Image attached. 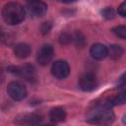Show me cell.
<instances>
[{"label":"cell","mask_w":126,"mask_h":126,"mask_svg":"<svg viewBox=\"0 0 126 126\" xmlns=\"http://www.w3.org/2000/svg\"><path fill=\"white\" fill-rule=\"evenodd\" d=\"M87 121L93 124H110L114 121L115 115L110 109L108 102H103L93 107L87 114Z\"/></svg>","instance_id":"cell-1"},{"label":"cell","mask_w":126,"mask_h":126,"mask_svg":"<svg viewBox=\"0 0 126 126\" xmlns=\"http://www.w3.org/2000/svg\"><path fill=\"white\" fill-rule=\"evenodd\" d=\"M26 12L24 7L16 2L7 3L2 9V18L8 25L14 26L22 23L25 19Z\"/></svg>","instance_id":"cell-2"},{"label":"cell","mask_w":126,"mask_h":126,"mask_svg":"<svg viewBox=\"0 0 126 126\" xmlns=\"http://www.w3.org/2000/svg\"><path fill=\"white\" fill-rule=\"evenodd\" d=\"M8 70L9 72L20 76L30 83H33L36 81V72L32 64L26 63L22 66H11L8 68Z\"/></svg>","instance_id":"cell-3"},{"label":"cell","mask_w":126,"mask_h":126,"mask_svg":"<svg viewBox=\"0 0 126 126\" xmlns=\"http://www.w3.org/2000/svg\"><path fill=\"white\" fill-rule=\"evenodd\" d=\"M7 93L12 99L17 100V101L25 99L28 94V92H27V89L25 88V86L22 83L17 82V81H13L8 84Z\"/></svg>","instance_id":"cell-4"},{"label":"cell","mask_w":126,"mask_h":126,"mask_svg":"<svg viewBox=\"0 0 126 126\" xmlns=\"http://www.w3.org/2000/svg\"><path fill=\"white\" fill-rule=\"evenodd\" d=\"M79 87L84 92H92L97 87V80L94 73L88 72L83 74L79 79Z\"/></svg>","instance_id":"cell-5"},{"label":"cell","mask_w":126,"mask_h":126,"mask_svg":"<svg viewBox=\"0 0 126 126\" xmlns=\"http://www.w3.org/2000/svg\"><path fill=\"white\" fill-rule=\"evenodd\" d=\"M51 73L56 79H65L70 73L69 64L65 60H57L51 66Z\"/></svg>","instance_id":"cell-6"},{"label":"cell","mask_w":126,"mask_h":126,"mask_svg":"<svg viewBox=\"0 0 126 126\" xmlns=\"http://www.w3.org/2000/svg\"><path fill=\"white\" fill-rule=\"evenodd\" d=\"M53 53H54V51H53L52 45H50V44L42 45L38 49L37 55H36V60H37L38 64L41 66H46L52 60Z\"/></svg>","instance_id":"cell-7"},{"label":"cell","mask_w":126,"mask_h":126,"mask_svg":"<svg viewBox=\"0 0 126 126\" xmlns=\"http://www.w3.org/2000/svg\"><path fill=\"white\" fill-rule=\"evenodd\" d=\"M27 9L31 16L34 18H39L44 16L45 13L47 12V5L40 0L32 1V2H29Z\"/></svg>","instance_id":"cell-8"},{"label":"cell","mask_w":126,"mask_h":126,"mask_svg":"<svg viewBox=\"0 0 126 126\" xmlns=\"http://www.w3.org/2000/svg\"><path fill=\"white\" fill-rule=\"evenodd\" d=\"M42 118L40 115L35 113H25L18 115L15 118V123L20 125H36L41 122Z\"/></svg>","instance_id":"cell-9"},{"label":"cell","mask_w":126,"mask_h":126,"mask_svg":"<svg viewBox=\"0 0 126 126\" xmlns=\"http://www.w3.org/2000/svg\"><path fill=\"white\" fill-rule=\"evenodd\" d=\"M90 54L95 60H102L107 56V47L101 43H94L90 49Z\"/></svg>","instance_id":"cell-10"},{"label":"cell","mask_w":126,"mask_h":126,"mask_svg":"<svg viewBox=\"0 0 126 126\" xmlns=\"http://www.w3.org/2000/svg\"><path fill=\"white\" fill-rule=\"evenodd\" d=\"M49 118L54 123L63 122L66 119V111L63 107H60V106L52 107L49 111Z\"/></svg>","instance_id":"cell-11"},{"label":"cell","mask_w":126,"mask_h":126,"mask_svg":"<svg viewBox=\"0 0 126 126\" xmlns=\"http://www.w3.org/2000/svg\"><path fill=\"white\" fill-rule=\"evenodd\" d=\"M31 51H32L31 46L26 42H20V43L16 44V46L14 47V53H15L16 57H18L20 59L27 58L31 54Z\"/></svg>","instance_id":"cell-12"},{"label":"cell","mask_w":126,"mask_h":126,"mask_svg":"<svg viewBox=\"0 0 126 126\" xmlns=\"http://www.w3.org/2000/svg\"><path fill=\"white\" fill-rule=\"evenodd\" d=\"M122 54H123V48L118 44H111L109 48H107V56H109L113 60L120 58Z\"/></svg>","instance_id":"cell-13"},{"label":"cell","mask_w":126,"mask_h":126,"mask_svg":"<svg viewBox=\"0 0 126 126\" xmlns=\"http://www.w3.org/2000/svg\"><path fill=\"white\" fill-rule=\"evenodd\" d=\"M126 101V95H125V93H121L117 95H115L114 97L110 98L107 100L108 104L110 106L112 105H120V104H124Z\"/></svg>","instance_id":"cell-14"},{"label":"cell","mask_w":126,"mask_h":126,"mask_svg":"<svg viewBox=\"0 0 126 126\" xmlns=\"http://www.w3.org/2000/svg\"><path fill=\"white\" fill-rule=\"evenodd\" d=\"M112 32L116 35V36H118V37H120V38H122V39H125L126 38V27L125 26H117V27H114L113 29H112Z\"/></svg>","instance_id":"cell-15"},{"label":"cell","mask_w":126,"mask_h":126,"mask_svg":"<svg viewBox=\"0 0 126 126\" xmlns=\"http://www.w3.org/2000/svg\"><path fill=\"white\" fill-rule=\"evenodd\" d=\"M101 15H102L103 18H105L107 20H110V19H113L115 17V11L111 7H106L101 11Z\"/></svg>","instance_id":"cell-16"},{"label":"cell","mask_w":126,"mask_h":126,"mask_svg":"<svg viewBox=\"0 0 126 126\" xmlns=\"http://www.w3.org/2000/svg\"><path fill=\"white\" fill-rule=\"evenodd\" d=\"M74 40H75V42H76V45L79 46V47H83V46L85 45V43H86L85 37H84V35H83L80 32H76V34H75V36H74Z\"/></svg>","instance_id":"cell-17"},{"label":"cell","mask_w":126,"mask_h":126,"mask_svg":"<svg viewBox=\"0 0 126 126\" xmlns=\"http://www.w3.org/2000/svg\"><path fill=\"white\" fill-rule=\"evenodd\" d=\"M51 28H52L51 22H49V21H48V22H44V23H42L41 26H40V32H41L42 34H47V33L50 32Z\"/></svg>","instance_id":"cell-18"},{"label":"cell","mask_w":126,"mask_h":126,"mask_svg":"<svg viewBox=\"0 0 126 126\" xmlns=\"http://www.w3.org/2000/svg\"><path fill=\"white\" fill-rule=\"evenodd\" d=\"M72 40V36L69 35L68 33H62L59 37V41L61 44H68L69 42H71Z\"/></svg>","instance_id":"cell-19"},{"label":"cell","mask_w":126,"mask_h":126,"mask_svg":"<svg viewBox=\"0 0 126 126\" xmlns=\"http://www.w3.org/2000/svg\"><path fill=\"white\" fill-rule=\"evenodd\" d=\"M118 14L121 17H126V2L121 3V5L118 7Z\"/></svg>","instance_id":"cell-20"},{"label":"cell","mask_w":126,"mask_h":126,"mask_svg":"<svg viewBox=\"0 0 126 126\" xmlns=\"http://www.w3.org/2000/svg\"><path fill=\"white\" fill-rule=\"evenodd\" d=\"M118 86L119 87H124L125 86V79H124V74L122 75V77L120 78L119 80V83H118Z\"/></svg>","instance_id":"cell-21"},{"label":"cell","mask_w":126,"mask_h":126,"mask_svg":"<svg viewBox=\"0 0 126 126\" xmlns=\"http://www.w3.org/2000/svg\"><path fill=\"white\" fill-rule=\"evenodd\" d=\"M5 37V32L0 28V38H4Z\"/></svg>","instance_id":"cell-22"},{"label":"cell","mask_w":126,"mask_h":126,"mask_svg":"<svg viewBox=\"0 0 126 126\" xmlns=\"http://www.w3.org/2000/svg\"><path fill=\"white\" fill-rule=\"evenodd\" d=\"M60 1L63 3H73V2H76L77 0H60Z\"/></svg>","instance_id":"cell-23"},{"label":"cell","mask_w":126,"mask_h":126,"mask_svg":"<svg viewBox=\"0 0 126 126\" xmlns=\"http://www.w3.org/2000/svg\"><path fill=\"white\" fill-rule=\"evenodd\" d=\"M2 80H3V74H2V72H1V70H0V83L2 82Z\"/></svg>","instance_id":"cell-24"},{"label":"cell","mask_w":126,"mask_h":126,"mask_svg":"<svg viewBox=\"0 0 126 126\" xmlns=\"http://www.w3.org/2000/svg\"><path fill=\"white\" fill-rule=\"evenodd\" d=\"M29 2H32V1H37V0H28Z\"/></svg>","instance_id":"cell-25"}]
</instances>
